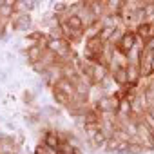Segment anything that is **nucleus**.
<instances>
[{
    "mask_svg": "<svg viewBox=\"0 0 154 154\" xmlns=\"http://www.w3.org/2000/svg\"><path fill=\"white\" fill-rule=\"evenodd\" d=\"M45 143H47L49 147L56 149V147H58V140H56V134H53V132H47V134H45Z\"/></svg>",
    "mask_w": 154,
    "mask_h": 154,
    "instance_id": "obj_9",
    "label": "nucleus"
},
{
    "mask_svg": "<svg viewBox=\"0 0 154 154\" xmlns=\"http://www.w3.org/2000/svg\"><path fill=\"white\" fill-rule=\"evenodd\" d=\"M136 35L143 40H150L154 38V24L150 22H141L138 27H136Z\"/></svg>",
    "mask_w": 154,
    "mask_h": 154,
    "instance_id": "obj_4",
    "label": "nucleus"
},
{
    "mask_svg": "<svg viewBox=\"0 0 154 154\" xmlns=\"http://www.w3.org/2000/svg\"><path fill=\"white\" fill-rule=\"evenodd\" d=\"M54 87H58V89H62V91H63V93H67V94H69L71 98H72V94H74V89H72V84H71L69 80H65V78H62V80H60V82H58V84H56Z\"/></svg>",
    "mask_w": 154,
    "mask_h": 154,
    "instance_id": "obj_6",
    "label": "nucleus"
},
{
    "mask_svg": "<svg viewBox=\"0 0 154 154\" xmlns=\"http://www.w3.org/2000/svg\"><path fill=\"white\" fill-rule=\"evenodd\" d=\"M149 63H150V71L154 72V54H152V56L149 58Z\"/></svg>",
    "mask_w": 154,
    "mask_h": 154,
    "instance_id": "obj_11",
    "label": "nucleus"
},
{
    "mask_svg": "<svg viewBox=\"0 0 154 154\" xmlns=\"http://www.w3.org/2000/svg\"><path fill=\"white\" fill-rule=\"evenodd\" d=\"M67 29H71V31H74V33H84V27H85V24H84V20H82V17L80 15H69L67 18H65V24H63Z\"/></svg>",
    "mask_w": 154,
    "mask_h": 154,
    "instance_id": "obj_2",
    "label": "nucleus"
},
{
    "mask_svg": "<svg viewBox=\"0 0 154 154\" xmlns=\"http://www.w3.org/2000/svg\"><path fill=\"white\" fill-rule=\"evenodd\" d=\"M35 154H49V149H45L44 145H38L36 150H35Z\"/></svg>",
    "mask_w": 154,
    "mask_h": 154,
    "instance_id": "obj_10",
    "label": "nucleus"
},
{
    "mask_svg": "<svg viewBox=\"0 0 154 154\" xmlns=\"http://www.w3.org/2000/svg\"><path fill=\"white\" fill-rule=\"evenodd\" d=\"M53 96L60 105H69L71 103V96L67 93H63L62 89H58V87H53Z\"/></svg>",
    "mask_w": 154,
    "mask_h": 154,
    "instance_id": "obj_5",
    "label": "nucleus"
},
{
    "mask_svg": "<svg viewBox=\"0 0 154 154\" xmlns=\"http://www.w3.org/2000/svg\"><path fill=\"white\" fill-rule=\"evenodd\" d=\"M134 44H136V33H132V31H125L122 36H120V40H118V51L122 53V54H127L132 47H134Z\"/></svg>",
    "mask_w": 154,
    "mask_h": 154,
    "instance_id": "obj_1",
    "label": "nucleus"
},
{
    "mask_svg": "<svg viewBox=\"0 0 154 154\" xmlns=\"http://www.w3.org/2000/svg\"><path fill=\"white\" fill-rule=\"evenodd\" d=\"M114 78H116V82H118L120 85H125V84L129 82V78H127V69H118V71L114 72Z\"/></svg>",
    "mask_w": 154,
    "mask_h": 154,
    "instance_id": "obj_8",
    "label": "nucleus"
},
{
    "mask_svg": "<svg viewBox=\"0 0 154 154\" xmlns=\"http://www.w3.org/2000/svg\"><path fill=\"white\" fill-rule=\"evenodd\" d=\"M89 129H93V131H89L91 132V138H93V141L98 145V147H103V145H107V134L103 132V129H100V127H94V125H87Z\"/></svg>",
    "mask_w": 154,
    "mask_h": 154,
    "instance_id": "obj_3",
    "label": "nucleus"
},
{
    "mask_svg": "<svg viewBox=\"0 0 154 154\" xmlns=\"http://www.w3.org/2000/svg\"><path fill=\"white\" fill-rule=\"evenodd\" d=\"M150 138H152V145H154V132H152V134H150Z\"/></svg>",
    "mask_w": 154,
    "mask_h": 154,
    "instance_id": "obj_12",
    "label": "nucleus"
},
{
    "mask_svg": "<svg viewBox=\"0 0 154 154\" xmlns=\"http://www.w3.org/2000/svg\"><path fill=\"white\" fill-rule=\"evenodd\" d=\"M27 56H29L31 62L40 60V58H42V47H40V45H31L29 51H27Z\"/></svg>",
    "mask_w": 154,
    "mask_h": 154,
    "instance_id": "obj_7",
    "label": "nucleus"
}]
</instances>
